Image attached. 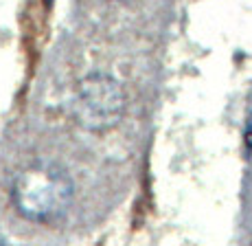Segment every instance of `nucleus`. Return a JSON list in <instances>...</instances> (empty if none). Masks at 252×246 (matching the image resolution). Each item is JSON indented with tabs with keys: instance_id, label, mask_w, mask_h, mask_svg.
Returning <instances> with one entry per match:
<instances>
[{
	"instance_id": "obj_2",
	"label": "nucleus",
	"mask_w": 252,
	"mask_h": 246,
	"mask_svg": "<svg viewBox=\"0 0 252 246\" xmlns=\"http://www.w3.org/2000/svg\"><path fill=\"white\" fill-rule=\"evenodd\" d=\"M72 112L79 125L92 132H105L123 119L125 93L110 75L94 73L79 84L72 104Z\"/></svg>"
},
{
	"instance_id": "obj_1",
	"label": "nucleus",
	"mask_w": 252,
	"mask_h": 246,
	"mask_svg": "<svg viewBox=\"0 0 252 246\" xmlns=\"http://www.w3.org/2000/svg\"><path fill=\"white\" fill-rule=\"evenodd\" d=\"M75 187L62 167L53 163H35L18 174L11 200L18 213L31 222L51 224L68 213Z\"/></svg>"
}]
</instances>
